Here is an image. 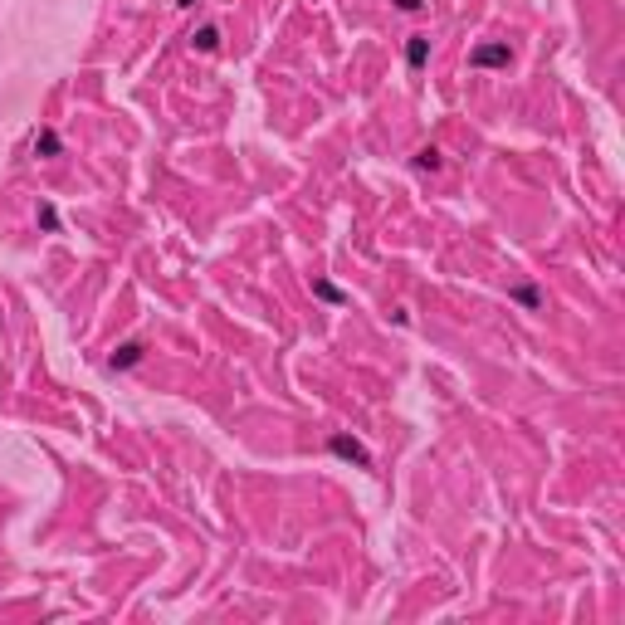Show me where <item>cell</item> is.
<instances>
[{
  "label": "cell",
  "mask_w": 625,
  "mask_h": 625,
  "mask_svg": "<svg viewBox=\"0 0 625 625\" xmlns=\"http://www.w3.org/2000/svg\"><path fill=\"white\" fill-rule=\"evenodd\" d=\"M332 454H342V459H352V464H362V469L371 464V454H367L352 435H332Z\"/></svg>",
  "instance_id": "obj_1"
},
{
  "label": "cell",
  "mask_w": 625,
  "mask_h": 625,
  "mask_svg": "<svg viewBox=\"0 0 625 625\" xmlns=\"http://www.w3.org/2000/svg\"><path fill=\"white\" fill-rule=\"evenodd\" d=\"M513 54H508V44H484V49H474V64L479 69H499V64H508Z\"/></svg>",
  "instance_id": "obj_2"
},
{
  "label": "cell",
  "mask_w": 625,
  "mask_h": 625,
  "mask_svg": "<svg viewBox=\"0 0 625 625\" xmlns=\"http://www.w3.org/2000/svg\"><path fill=\"white\" fill-rule=\"evenodd\" d=\"M137 362H142V347H137V342H127V347H117V352H112V362H107V367H112V371H127V367H137Z\"/></svg>",
  "instance_id": "obj_3"
},
{
  "label": "cell",
  "mask_w": 625,
  "mask_h": 625,
  "mask_svg": "<svg viewBox=\"0 0 625 625\" xmlns=\"http://www.w3.org/2000/svg\"><path fill=\"white\" fill-rule=\"evenodd\" d=\"M425 54H430V39H425V34H416V39L406 44V64H411V69H420V64H425Z\"/></svg>",
  "instance_id": "obj_4"
},
{
  "label": "cell",
  "mask_w": 625,
  "mask_h": 625,
  "mask_svg": "<svg viewBox=\"0 0 625 625\" xmlns=\"http://www.w3.org/2000/svg\"><path fill=\"white\" fill-rule=\"evenodd\" d=\"M312 294H317L322 303H347V294H342L337 284H327V279H317V284H312Z\"/></svg>",
  "instance_id": "obj_5"
},
{
  "label": "cell",
  "mask_w": 625,
  "mask_h": 625,
  "mask_svg": "<svg viewBox=\"0 0 625 625\" xmlns=\"http://www.w3.org/2000/svg\"><path fill=\"white\" fill-rule=\"evenodd\" d=\"M416 166H420V171H435V166H440V147H420V152H416Z\"/></svg>",
  "instance_id": "obj_6"
},
{
  "label": "cell",
  "mask_w": 625,
  "mask_h": 625,
  "mask_svg": "<svg viewBox=\"0 0 625 625\" xmlns=\"http://www.w3.org/2000/svg\"><path fill=\"white\" fill-rule=\"evenodd\" d=\"M34 152L54 157V152H59V137H54V132H39V137H34Z\"/></svg>",
  "instance_id": "obj_7"
},
{
  "label": "cell",
  "mask_w": 625,
  "mask_h": 625,
  "mask_svg": "<svg viewBox=\"0 0 625 625\" xmlns=\"http://www.w3.org/2000/svg\"><path fill=\"white\" fill-rule=\"evenodd\" d=\"M215 44H220V29H215V25H206V29L196 34V49H215Z\"/></svg>",
  "instance_id": "obj_8"
},
{
  "label": "cell",
  "mask_w": 625,
  "mask_h": 625,
  "mask_svg": "<svg viewBox=\"0 0 625 625\" xmlns=\"http://www.w3.org/2000/svg\"><path fill=\"white\" fill-rule=\"evenodd\" d=\"M39 220H44V230H59V215H54V206H39Z\"/></svg>",
  "instance_id": "obj_9"
},
{
  "label": "cell",
  "mask_w": 625,
  "mask_h": 625,
  "mask_svg": "<svg viewBox=\"0 0 625 625\" xmlns=\"http://www.w3.org/2000/svg\"><path fill=\"white\" fill-rule=\"evenodd\" d=\"M396 5H401V10H420V0H396Z\"/></svg>",
  "instance_id": "obj_10"
}]
</instances>
